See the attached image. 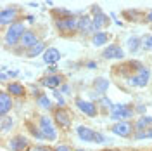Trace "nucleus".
Wrapping results in <instances>:
<instances>
[{
    "mask_svg": "<svg viewBox=\"0 0 152 151\" xmlns=\"http://www.w3.org/2000/svg\"><path fill=\"white\" fill-rule=\"evenodd\" d=\"M26 19H28V23H35V18L33 16H26Z\"/></svg>",
    "mask_w": 152,
    "mask_h": 151,
    "instance_id": "nucleus-40",
    "label": "nucleus"
},
{
    "mask_svg": "<svg viewBox=\"0 0 152 151\" xmlns=\"http://www.w3.org/2000/svg\"><path fill=\"white\" fill-rule=\"evenodd\" d=\"M56 26L62 35L75 33V31H78V19L76 18H67V19H62V21H56Z\"/></svg>",
    "mask_w": 152,
    "mask_h": 151,
    "instance_id": "nucleus-7",
    "label": "nucleus"
},
{
    "mask_svg": "<svg viewBox=\"0 0 152 151\" xmlns=\"http://www.w3.org/2000/svg\"><path fill=\"white\" fill-rule=\"evenodd\" d=\"M37 101H38V106H40V108H43V110H47V111H50V110L54 108V104L50 103V99H48L45 94H40Z\"/></svg>",
    "mask_w": 152,
    "mask_h": 151,
    "instance_id": "nucleus-24",
    "label": "nucleus"
},
{
    "mask_svg": "<svg viewBox=\"0 0 152 151\" xmlns=\"http://www.w3.org/2000/svg\"><path fill=\"white\" fill-rule=\"evenodd\" d=\"M59 59H61V52H59L56 47H48L47 50H45V54H43V61L47 63L48 66H54Z\"/></svg>",
    "mask_w": 152,
    "mask_h": 151,
    "instance_id": "nucleus-18",
    "label": "nucleus"
},
{
    "mask_svg": "<svg viewBox=\"0 0 152 151\" xmlns=\"http://www.w3.org/2000/svg\"><path fill=\"white\" fill-rule=\"evenodd\" d=\"M135 110H137L138 113H143V111H145V106H143V104H138V106H137Z\"/></svg>",
    "mask_w": 152,
    "mask_h": 151,
    "instance_id": "nucleus-38",
    "label": "nucleus"
},
{
    "mask_svg": "<svg viewBox=\"0 0 152 151\" xmlns=\"http://www.w3.org/2000/svg\"><path fill=\"white\" fill-rule=\"evenodd\" d=\"M94 89H95V92L104 94L105 90L109 89V80H107V78H102V76L95 78V80H94Z\"/></svg>",
    "mask_w": 152,
    "mask_h": 151,
    "instance_id": "nucleus-23",
    "label": "nucleus"
},
{
    "mask_svg": "<svg viewBox=\"0 0 152 151\" xmlns=\"http://www.w3.org/2000/svg\"><path fill=\"white\" fill-rule=\"evenodd\" d=\"M40 84L43 85V87H47V89H52V90H56L57 87H61L62 85V78L59 75H48L45 78H42V82Z\"/></svg>",
    "mask_w": 152,
    "mask_h": 151,
    "instance_id": "nucleus-16",
    "label": "nucleus"
},
{
    "mask_svg": "<svg viewBox=\"0 0 152 151\" xmlns=\"http://www.w3.org/2000/svg\"><path fill=\"white\" fill-rule=\"evenodd\" d=\"M92 19L90 16H81V18H78V31H81V33H92L94 35V28H92Z\"/></svg>",
    "mask_w": 152,
    "mask_h": 151,
    "instance_id": "nucleus-15",
    "label": "nucleus"
},
{
    "mask_svg": "<svg viewBox=\"0 0 152 151\" xmlns=\"http://www.w3.org/2000/svg\"><path fill=\"white\" fill-rule=\"evenodd\" d=\"M133 139H135V141L152 139V127H151V129H145V130H137V132L133 134Z\"/></svg>",
    "mask_w": 152,
    "mask_h": 151,
    "instance_id": "nucleus-26",
    "label": "nucleus"
},
{
    "mask_svg": "<svg viewBox=\"0 0 152 151\" xmlns=\"http://www.w3.org/2000/svg\"><path fill=\"white\" fill-rule=\"evenodd\" d=\"M128 47H130V52L135 54L138 49L142 47V40H140L138 37H130L128 38Z\"/></svg>",
    "mask_w": 152,
    "mask_h": 151,
    "instance_id": "nucleus-25",
    "label": "nucleus"
},
{
    "mask_svg": "<svg viewBox=\"0 0 152 151\" xmlns=\"http://www.w3.org/2000/svg\"><path fill=\"white\" fill-rule=\"evenodd\" d=\"M29 148V139L26 135H16L9 141V150L12 151H26Z\"/></svg>",
    "mask_w": 152,
    "mask_h": 151,
    "instance_id": "nucleus-10",
    "label": "nucleus"
},
{
    "mask_svg": "<svg viewBox=\"0 0 152 151\" xmlns=\"http://www.w3.org/2000/svg\"><path fill=\"white\" fill-rule=\"evenodd\" d=\"M135 113V108L130 104H114L113 110H111V116L116 122H128Z\"/></svg>",
    "mask_w": 152,
    "mask_h": 151,
    "instance_id": "nucleus-2",
    "label": "nucleus"
},
{
    "mask_svg": "<svg viewBox=\"0 0 152 151\" xmlns=\"http://www.w3.org/2000/svg\"><path fill=\"white\" fill-rule=\"evenodd\" d=\"M76 135H78L81 141H86V142L95 141V130H92L90 127H85V125H80V127L76 129Z\"/></svg>",
    "mask_w": 152,
    "mask_h": 151,
    "instance_id": "nucleus-13",
    "label": "nucleus"
},
{
    "mask_svg": "<svg viewBox=\"0 0 152 151\" xmlns=\"http://www.w3.org/2000/svg\"><path fill=\"white\" fill-rule=\"evenodd\" d=\"M151 127H152V116H149V115H142L135 123L137 130H145V129H151Z\"/></svg>",
    "mask_w": 152,
    "mask_h": 151,
    "instance_id": "nucleus-21",
    "label": "nucleus"
},
{
    "mask_svg": "<svg viewBox=\"0 0 152 151\" xmlns=\"http://www.w3.org/2000/svg\"><path fill=\"white\" fill-rule=\"evenodd\" d=\"M18 70H10V71H7V76H10V78H14V76H18Z\"/></svg>",
    "mask_w": 152,
    "mask_h": 151,
    "instance_id": "nucleus-36",
    "label": "nucleus"
},
{
    "mask_svg": "<svg viewBox=\"0 0 152 151\" xmlns=\"http://www.w3.org/2000/svg\"><path fill=\"white\" fill-rule=\"evenodd\" d=\"M26 127H28L29 134H31V135H33L35 139H40V141H42V139H45V135L42 134V130H40V127H35L33 123H29V122L26 123Z\"/></svg>",
    "mask_w": 152,
    "mask_h": 151,
    "instance_id": "nucleus-27",
    "label": "nucleus"
},
{
    "mask_svg": "<svg viewBox=\"0 0 152 151\" xmlns=\"http://www.w3.org/2000/svg\"><path fill=\"white\" fill-rule=\"evenodd\" d=\"M38 42V35L35 33V31H31V30H26V33L23 35V40H21V45L23 47H26V50L28 49H31L33 45H37Z\"/></svg>",
    "mask_w": 152,
    "mask_h": 151,
    "instance_id": "nucleus-14",
    "label": "nucleus"
},
{
    "mask_svg": "<svg viewBox=\"0 0 152 151\" xmlns=\"http://www.w3.org/2000/svg\"><path fill=\"white\" fill-rule=\"evenodd\" d=\"M26 33V28H24V24L18 21V23H14V24H10L9 30L5 31V44L9 45V47H14V45H18L21 44V40H23V35Z\"/></svg>",
    "mask_w": 152,
    "mask_h": 151,
    "instance_id": "nucleus-1",
    "label": "nucleus"
},
{
    "mask_svg": "<svg viewBox=\"0 0 152 151\" xmlns=\"http://www.w3.org/2000/svg\"><path fill=\"white\" fill-rule=\"evenodd\" d=\"M10 108H12V95L7 90H2V94H0V115L5 116L10 111Z\"/></svg>",
    "mask_w": 152,
    "mask_h": 151,
    "instance_id": "nucleus-12",
    "label": "nucleus"
},
{
    "mask_svg": "<svg viewBox=\"0 0 152 151\" xmlns=\"http://www.w3.org/2000/svg\"><path fill=\"white\" fill-rule=\"evenodd\" d=\"M102 57L105 59H123L124 57V50L119 45H116V44H111L109 47L104 49V52H102Z\"/></svg>",
    "mask_w": 152,
    "mask_h": 151,
    "instance_id": "nucleus-11",
    "label": "nucleus"
},
{
    "mask_svg": "<svg viewBox=\"0 0 152 151\" xmlns=\"http://www.w3.org/2000/svg\"><path fill=\"white\" fill-rule=\"evenodd\" d=\"M54 151H71V148H69L67 144H59V146H56Z\"/></svg>",
    "mask_w": 152,
    "mask_h": 151,
    "instance_id": "nucleus-34",
    "label": "nucleus"
},
{
    "mask_svg": "<svg viewBox=\"0 0 152 151\" xmlns=\"http://www.w3.org/2000/svg\"><path fill=\"white\" fill-rule=\"evenodd\" d=\"M52 14L56 16L57 21H62V19H67V18H73V16H71V12H69L67 9H54V10H52Z\"/></svg>",
    "mask_w": 152,
    "mask_h": 151,
    "instance_id": "nucleus-28",
    "label": "nucleus"
},
{
    "mask_svg": "<svg viewBox=\"0 0 152 151\" xmlns=\"http://www.w3.org/2000/svg\"><path fill=\"white\" fill-rule=\"evenodd\" d=\"M76 151H85V150H76Z\"/></svg>",
    "mask_w": 152,
    "mask_h": 151,
    "instance_id": "nucleus-43",
    "label": "nucleus"
},
{
    "mask_svg": "<svg viewBox=\"0 0 152 151\" xmlns=\"http://www.w3.org/2000/svg\"><path fill=\"white\" fill-rule=\"evenodd\" d=\"M54 120L62 129H69L71 127V115H69V111L66 108H57L54 111Z\"/></svg>",
    "mask_w": 152,
    "mask_h": 151,
    "instance_id": "nucleus-9",
    "label": "nucleus"
},
{
    "mask_svg": "<svg viewBox=\"0 0 152 151\" xmlns=\"http://www.w3.org/2000/svg\"><path fill=\"white\" fill-rule=\"evenodd\" d=\"M109 42V35L105 33V31H97L92 35V44H94L95 47H102Z\"/></svg>",
    "mask_w": 152,
    "mask_h": 151,
    "instance_id": "nucleus-19",
    "label": "nucleus"
},
{
    "mask_svg": "<svg viewBox=\"0 0 152 151\" xmlns=\"http://www.w3.org/2000/svg\"><path fill=\"white\" fill-rule=\"evenodd\" d=\"M7 92L10 95H18V97H23V95L26 94V89L23 87L21 84H16V82H10L7 85Z\"/></svg>",
    "mask_w": 152,
    "mask_h": 151,
    "instance_id": "nucleus-20",
    "label": "nucleus"
},
{
    "mask_svg": "<svg viewBox=\"0 0 152 151\" xmlns=\"http://www.w3.org/2000/svg\"><path fill=\"white\" fill-rule=\"evenodd\" d=\"M45 47H47V45H45L43 42H38L37 45H33L31 49L26 50V56L28 57H38L40 54H45V50H47Z\"/></svg>",
    "mask_w": 152,
    "mask_h": 151,
    "instance_id": "nucleus-22",
    "label": "nucleus"
},
{
    "mask_svg": "<svg viewBox=\"0 0 152 151\" xmlns=\"http://www.w3.org/2000/svg\"><path fill=\"white\" fill-rule=\"evenodd\" d=\"M105 24H109V18L105 16L104 12H97V14L94 16V19H92V28H94V33L100 31V28L105 26Z\"/></svg>",
    "mask_w": 152,
    "mask_h": 151,
    "instance_id": "nucleus-17",
    "label": "nucleus"
},
{
    "mask_svg": "<svg viewBox=\"0 0 152 151\" xmlns=\"http://www.w3.org/2000/svg\"><path fill=\"white\" fill-rule=\"evenodd\" d=\"M104 151H121V150H104Z\"/></svg>",
    "mask_w": 152,
    "mask_h": 151,
    "instance_id": "nucleus-42",
    "label": "nucleus"
},
{
    "mask_svg": "<svg viewBox=\"0 0 152 151\" xmlns=\"http://www.w3.org/2000/svg\"><path fill=\"white\" fill-rule=\"evenodd\" d=\"M12 125H14V120H12V118H4V122H2V130L7 132L9 127H12Z\"/></svg>",
    "mask_w": 152,
    "mask_h": 151,
    "instance_id": "nucleus-30",
    "label": "nucleus"
},
{
    "mask_svg": "<svg viewBox=\"0 0 152 151\" xmlns=\"http://www.w3.org/2000/svg\"><path fill=\"white\" fill-rule=\"evenodd\" d=\"M76 108L81 111V113H85L86 116H97L99 113V108H97V104L92 103V101H86V99H81V97H78L76 99Z\"/></svg>",
    "mask_w": 152,
    "mask_h": 151,
    "instance_id": "nucleus-6",
    "label": "nucleus"
},
{
    "mask_svg": "<svg viewBox=\"0 0 152 151\" xmlns=\"http://www.w3.org/2000/svg\"><path fill=\"white\" fill-rule=\"evenodd\" d=\"M142 47L147 49V50H152V35H147L142 40Z\"/></svg>",
    "mask_w": 152,
    "mask_h": 151,
    "instance_id": "nucleus-29",
    "label": "nucleus"
},
{
    "mask_svg": "<svg viewBox=\"0 0 152 151\" xmlns=\"http://www.w3.org/2000/svg\"><path fill=\"white\" fill-rule=\"evenodd\" d=\"M107 141V137H105L104 134H100V132H95V144H102V142Z\"/></svg>",
    "mask_w": 152,
    "mask_h": 151,
    "instance_id": "nucleus-31",
    "label": "nucleus"
},
{
    "mask_svg": "<svg viewBox=\"0 0 152 151\" xmlns=\"http://www.w3.org/2000/svg\"><path fill=\"white\" fill-rule=\"evenodd\" d=\"M86 66L90 68V70H94V68H97V63H86Z\"/></svg>",
    "mask_w": 152,
    "mask_h": 151,
    "instance_id": "nucleus-39",
    "label": "nucleus"
},
{
    "mask_svg": "<svg viewBox=\"0 0 152 151\" xmlns=\"http://www.w3.org/2000/svg\"><path fill=\"white\" fill-rule=\"evenodd\" d=\"M147 21H149V23H152V10L147 14Z\"/></svg>",
    "mask_w": 152,
    "mask_h": 151,
    "instance_id": "nucleus-41",
    "label": "nucleus"
},
{
    "mask_svg": "<svg viewBox=\"0 0 152 151\" xmlns=\"http://www.w3.org/2000/svg\"><path fill=\"white\" fill-rule=\"evenodd\" d=\"M18 14H19V9L18 7H5V9H2L0 12V24L2 26H7V24H14V23H18L16 19H18Z\"/></svg>",
    "mask_w": 152,
    "mask_h": 151,
    "instance_id": "nucleus-5",
    "label": "nucleus"
},
{
    "mask_svg": "<svg viewBox=\"0 0 152 151\" xmlns=\"http://www.w3.org/2000/svg\"><path fill=\"white\" fill-rule=\"evenodd\" d=\"M31 151H54V150H50L48 146H40V144H38V146H35Z\"/></svg>",
    "mask_w": 152,
    "mask_h": 151,
    "instance_id": "nucleus-35",
    "label": "nucleus"
},
{
    "mask_svg": "<svg viewBox=\"0 0 152 151\" xmlns=\"http://www.w3.org/2000/svg\"><path fill=\"white\" fill-rule=\"evenodd\" d=\"M100 104L104 106V108H109V110H113L114 104L111 103V99H107V97H100Z\"/></svg>",
    "mask_w": 152,
    "mask_h": 151,
    "instance_id": "nucleus-32",
    "label": "nucleus"
},
{
    "mask_svg": "<svg viewBox=\"0 0 152 151\" xmlns=\"http://www.w3.org/2000/svg\"><path fill=\"white\" fill-rule=\"evenodd\" d=\"M133 129H135V125H132L130 122H116L111 127L113 134L119 135V137H130V135H133Z\"/></svg>",
    "mask_w": 152,
    "mask_h": 151,
    "instance_id": "nucleus-8",
    "label": "nucleus"
},
{
    "mask_svg": "<svg viewBox=\"0 0 152 151\" xmlns=\"http://www.w3.org/2000/svg\"><path fill=\"white\" fill-rule=\"evenodd\" d=\"M38 127H40V130L45 135L47 141H56L57 139V130H56V127H54V123H52V120H50V116H45V115L40 116Z\"/></svg>",
    "mask_w": 152,
    "mask_h": 151,
    "instance_id": "nucleus-3",
    "label": "nucleus"
},
{
    "mask_svg": "<svg viewBox=\"0 0 152 151\" xmlns=\"http://www.w3.org/2000/svg\"><path fill=\"white\" fill-rule=\"evenodd\" d=\"M61 92L64 95H71V85L69 84H62L61 85Z\"/></svg>",
    "mask_w": 152,
    "mask_h": 151,
    "instance_id": "nucleus-33",
    "label": "nucleus"
},
{
    "mask_svg": "<svg viewBox=\"0 0 152 151\" xmlns=\"http://www.w3.org/2000/svg\"><path fill=\"white\" fill-rule=\"evenodd\" d=\"M149 78H151V70L142 66L140 71H137L135 75H132L128 78V84L132 85V87H145V85L149 84Z\"/></svg>",
    "mask_w": 152,
    "mask_h": 151,
    "instance_id": "nucleus-4",
    "label": "nucleus"
},
{
    "mask_svg": "<svg viewBox=\"0 0 152 151\" xmlns=\"http://www.w3.org/2000/svg\"><path fill=\"white\" fill-rule=\"evenodd\" d=\"M56 71H57V66H56V64H54V66H48V70H47L48 75H52V73H56Z\"/></svg>",
    "mask_w": 152,
    "mask_h": 151,
    "instance_id": "nucleus-37",
    "label": "nucleus"
}]
</instances>
